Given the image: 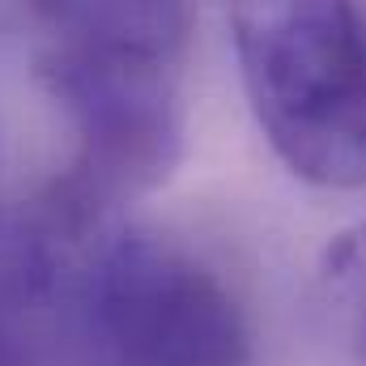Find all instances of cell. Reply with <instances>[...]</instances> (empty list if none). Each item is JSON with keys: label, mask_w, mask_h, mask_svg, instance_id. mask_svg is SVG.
Instances as JSON below:
<instances>
[{"label": "cell", "mask_w": 366, "mask_h": 366, "mask_svg": "<svg viewBox=\"0 0 366 366\" xmlns=\"http://www.w3.org/2000/svg\"><path fill=\"white\" fill-rule=\"evenodd\" d=\"M26 13L34 47L102 60L183 64L192 34L187 0H26Z\"/></svg>", "instance_id": "3957f363"}, {"label": "cell", "mask_w": 366, "mask_h": 366, "mask_svg": "<svg viewBox=\"0 0 366 366\" xmlns=\"http://www.w3.org/2000/svg\"><path fill=\"white\" fill-rule=\"evenodd\" d=\"M252 119L294 179L366 192V26L354 0H226Z\"/></svg>", "instance_id": "7a4b0ae2"}, {"label": "cell", "mask_w": 366, "mask_h": 366, "mask_svg": "<svg viewBox=\"0 0 366 366\" xmlns=\"http://www.w3.org/2000/svg\"><path fill=\"white\" fill-rule=\"evenodd\" d=\"M43 247L47 277H60L77 337L94 366H247L252 324L204 256L154 230L107 226L56 234Z\"/></svg>", "instance_id": "6da1fadb"}, {"label": "cell", "mask_w": 366, "mask_h": 366, "mask_svg": "<svg viewBox=\"0 0 366 366\" xmlns=\"http://www.w3.org/2000/svg\"><path fill=\"white\" fill-rule=\"evenodd\" d=\"M315 290L341 350L366 366V222L345 226L320 256Z\"/></svg>", "instance_id": "277c9868"}]
</instances>
